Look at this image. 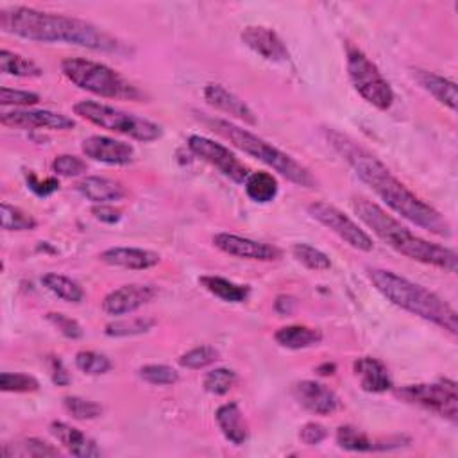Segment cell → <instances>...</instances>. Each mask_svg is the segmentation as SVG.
I'll return each mask as SVG.
<instances>
[{
    "label": "cell",
    "instance_id": "cell-42",
    "mask_svg": "<svg viewBox=\"0 0 458 458\" xmlns=\"http://www.w3.org/2000/svg\"><path fill=\"white\" fill-rule=\"evenodd\" d=\"M0 102L2 106H14V107H27L34 106L39 102V95L34 91H25V89H14L2 86L0 88Z\"/></svg>",
    "mask_w": 458,
    "mask_h": 458
},
{
    "label": "cell",
    "instance_id": "cell-6",
    "mask_svg": "<svg viewBox=\"0 0 458 458\" xmlns=\"http://www.w3.org/2000/svg\"><path fill=\"white\" fill-rule=\"evenodd\" d=\"M63 75L81 89L97 97L120 100H143L145 93L122 77L116 70L84 57H66L61 61Z\"/></svg>",
    "mask_w": 458,
    "mask_h": 458
},
{
    "label": "cell",
    "instance_id": "cell-17",
    "mask_svg": "<svg viewBox=\"0 0 458 458\" xmlns=\"http://www.w3.org/2000/svg\"><path fill=\"white\" fill-rule=\"evenodd\" d=\"M245 47L272 63H286L290 54L281 38L268 27L263 25H249L240 34Z\"/></svg>",
    "mask_w": 458,
    "mask_h": 458
},
{
    "label": "cell",
    "instance_id": "cell-46",
    "mask_svg": "<svg viewBox=\"0 0 458 458\" xmlns=\"http://www.w3.org/2000/svg\"><path fill=\"white\" fill-rule=\"evenodd\" d=\"M91 215L100 220V222H106V224H114L122 218V211L113 208V206H107V204H95L91 208Z\"/></svg>",
    "mask_w": 458,
    "mask_h": 458
},
{
    "label": "cell",
    "instance_id": "cell-20",
    "mask_svg": "<svg viewBox=\"0 0 458 458\" xmlns=\"http://www.w3.org/2000/svg\"><path fill=\"white\" fill-rule=\"evenodd\" d=\"M50 433L57 438V442H61L70 454L77 456V458H97L100 456V449L95 444L93 438H89L84 431H81L79 428L63 422V420H54L50 424Z\"/></svg>",
    "mask_w": 458,
    "mask_h": 458
},
{
    "label": "cell",
    "instance_id": "cell-18",
    "mask_svg": "<svg viewBox=\"0 0 458 458\" xmlns=\"http://www.w3.org/2000/svg\"><path fill=\"white\" fill-rule=\"evenodd\" d=\"M204 100L211 107H215V109H218V111L243 122V123H249V125L258 123V118H256L254 111L238 95H234L233 91H229L225 86H222L218 82L206 84Z\"/></svg>",
    "mask_w": 458,
    "mask_h": 458
},
{
    "label": "cell",
    "instance_id": "cell-25",
    "mask_svg": "<svg viewBox=\"0 0 458 458\" xmlns=\"http://www.w3.org/2000/svg\"><path fill=\"white\" fill-rule=\"evenodd\" d=\"M413 79L419 82V86L422 89H426L435 100H438L440 104H444L445 107H449L451 111H456V84L438 73L428 72V70H420L415 68L413 70Z\"/></svg>",
    "mask_w": 458,
    "mask_h": 458
},
{
    "label": "cell",
    "instance_id": "cell-22",
    "mask_svg": "<svg viewBox=\"0 0 458 458\" xmlns=\"http://www.w3.org/2000/svg\"><path fill=\"white\" fill-rule=\"evenodd\" d=\"M403 438H381V440H372L365 431L344 424L336 429V444L345 449V451H354V453H367V451H383L390 447H399Z\"/></svg>",
    "mask_w": 458,
    "mask_h": 458
},
{
    "label": "cell",
    "instance_id": "cell-23",
    "mask_svg": "<svg viewBox=\"0 0 458 458\" xmlns=\"http://www.w3.org/2000/svg\"><path fill=\"white\" fill-rule=\"evenodd\" d=\"M215 420L222 431V435L234 445H242L249 438L247 420L236 403H225L216 408Z\"/></svg>",
    "mask_w": 458,
    "mask_h": 458
},
{
    "label": "cell",
    "instance_id": "cell-41",
    "mask_svg": "<svg viewBox=\"0 0 458 458\" xmlns=\"http://www.w3.org/2000/svg\"><path fill=\"white\" fill-rule=\"evenodd\" d=\"M86 170H88L86 161L73 154H59L52 161V172L63 177H77V175H82Z\"/></svg>",
    "mask_w": 458,
    "mask_h": 458
},
{
    "label": "cell",
    "instance_id": "cell-27",
    "mask_svg": "<svg viewBox=\"0 0 458 458\" xmlns=\"http://www.w3.org/2000/svg\"><path fill=\"white\" fill-rule=\"evenodd\" d=\"M199 283L209 293L225 302H243L250 295V288L247 284H238L220 276H200Z\"/></svg>",
    "mask_w": 458,
    "mask_h": 458
},
{
    "label": "cell",
    "instance_id": "cell-3",
    "mask_svg": "<svg viewBox=\"0 0 458 458\" xmlns=\"http://www.w3.org/2000/svg\"><path fill=\"white\" fill-rule=\"evenodd\" d=\"M351 206L358 215V218L395 252L413 261L431 265L451 274L456 272L458 256L453 249L417 236L415 233H411V229L403 225L399 220L388 215L383 208H379L376 202L365 197H354Z\"/></svg>",
    "mask_w": 458,
    "mask_h": 458
},
{
    "label": "cell",
    "instance_id": "cell-45",
    "mask_svg": "<svg viewBox=\"0 0 458 458\" xmlns=\"http://www.w3.org/2000/svg\"><path fill=\"white\" fill-rule=\"evenodd\" d=\"M326 437H327V429L318 422H306L299 431V438L306 445H317L322 440H326Z\"/></svg>",
    "mask_w": 458,
    "mask_h": 458
},
{
    "label": "cell",
    "instance_id": "cell-9",
    "mask_svg": "<svg viewBox=\"0 0 458 458\" xmlns=\"http://www.w3.org/2000/svg\"><path fill=\"white\" fill-rule=\"evenodd\" d=\"M394 394L401 401L431 410L440 417L451 420L453 424L458 420V390L456 383L451 379H440L437 383L404 385Z\"/></svg>",
    "mask_w": 458,
    "mask_h": 458
},
{
    "label": "cell",
    "instance_id": "cell-19",
    "mask_svg": "<svg viewBox=\"0 0 458 458\" xmlns=\"http://www.w3.org/2000/svg\"><path fill=\"white\" fill-rule=\"evenodd\" d=\"M98 258L111 267H122L129 270L152 268L161 261V256L157 252L140 247H111L102 250Z\"/></svg>",
    "mask_w": 458,
    "mask_h": 458
},
{
    "label": "cell",
    "instance_id": "cell-11",
    "mask_svg": "<svg viewBox=\"0 0 458 458\" xmlns=\"http://www.w3.org/2000/svg\"><path fill=\"white\" fill-rule=\"evenodd\" d=\"M188 148L197 157H200L206 163H209L211 166L218 168L225 177H229L231 181H234L238 184H243L250 174L247 165H243L234 152H231L225 145L216 143L215 140H209V138L199 136V134H191L188 138Z\"/></svg>",
    "mask_w": 458,
    "mask_h": 458
},
{
    "label": "cell",
    "instance_id": "cell-26",
    "mask_svg": "<svg viewBox=\"0 0 458 458\" xmlns=\"http://www.w3.org/2000/svg\"><path fill=\"white\" fill-rule=\"evenodd\" d=\"M274 340L281 347L297 351V349H306V347L318 345L322 342V333H320V329H315V327L292 324V326L279 327L274 333Z\"/></svg>",
    "mask_w": 458,
    "mask_h": 458
},
{
    "label": "cell",
    "instance_id": "cell-38",
    "mask_svg": "<svg viewBox=\"0 0 458 458\" xmlns=\"http://www.w3.org/2000/svg\"><path fill=\"white\" fill-rule=\"evenodd\" d=\"M75 367L88 376H100L111 369V360L95 351H79L75 354Z\"/></svg>",
    "mask_w": 458,
    "mask_h": 458
},
{
    "label": "cell",
    "instance_id": "cell-44",
    "mask_svg": "<svg viewBox=\"0 0 458 458\" xmlns=\"http://www.w3.org/2000/svg\"><path fill=\"white\" fill-rule=\"evenodd\" d=\"M27 184L38 197H48L59 190V181L55 177H45L41 181L34 172H27Z\"/></svg>",
    "mask_w": 458,
    "mask_h": 458
},
{
    "label": "cell",
    "instance_id": "cell-24",
    "mask_svg": "<svg viewBox=\"0 0 458 458\" xmlns=\"http://www.w3.org/2000/svg\"><path fill=\"white\" fill-rule=\"evenodd\" d=\"M77 191L84 199H88L95 204L114 202V200L123 199L127 193L120 182L107 179V177H98V175H89V177H84L82 181H79Z\"/></svg>",
    "mask_w": 458,
    "mask_h": 458
},
{
    "label": "cell",
    "instance_id": "cell-2",
    "mask_svg": "<svg viewBox=\"0 0 458 458\" xmlns=\"http://www.w3.org/2000/svg\"><path fill=\"white\" fill-rule=\"evenodd\" d=\"M0 29L38 43H70L102 52H114L120 47L113 36L86 20L25 5L2 9Z\"/></svg>",
    "mask_w": 458,
    "mask_h": 458
},
{
    "label": "cell",
    "instance_id": "cell-7",
    "mask_svg": "<svg viewBox=\"0 0 458 458\" xmlns=\"http://www.w3.org/2000/svg\"><path fill=\"white\" fill-rule=\"evenodd\" d=\"M73 113L100 129L118 132V134L129 136V138H132L136 141H143V143L154 141V140L161 138V134H163L161 125H157L156 122H150L147 118L136 116L132 113H127V111H122L113 106L95 102V100L77 102L73 106Z\"/></svg>",
    "mask_w": 458,
    "mask_h": 458
},
{
    "label": "cell",
    "instance_id": "cell-8",
    "mask_svg": "<svg viewBox=\"0 0 458 458\" xmlns=\"http://www.w3.org/2000/svg\"><path fill=\"white\" fill-rule=\"evenodd\" d=\"M347 73L354 89L374 107L386 111L394 102V89L379 68L358 48L347 47Z\"/></svg>",
    "mask_w": 458,
    "mask_h": 458
},
{
    "label": "cell",
    "instance_id": "cell-13",
    "mask_svg": "<svg viewBox=\"0 0 458 458\" xmlns=\"http://www.w3.org/2000/svg\"><path fill=\"white\" fill-rule=\"evenodd\" d=\"M213 245L229 256L254 259V261H277L283 256V252L276 245L250 240V238L238 236V234H231V233L215 234Z\"/></svg>",
    "mask_w": 458,
    "mask_h": 458
},
{
    "label": "cell",
    "instance_id": "cell-43",
    "mask_svg": "<svg viewBox=\"0 0 458 458\" xmlns=\"http://www.w3.org/2000/svg\"><path fill=\"white\" fill-rule=\"evenodd\" d=\"M47 320L52 322L66 338H81L82 336V327L79 326V322L64 313H48Z\"/></svg>",
    "mask_w": 458,
    "mask_h": 458
},
{
    "label": "cell",
    "instance_id": "cell-35",
    "mask_svg": "<svg viewBox=\"0 0 458 458\" xmlns=\"http://www.w3.org/2000/svg\"><path fill=\"white\" fill-rule=\"evenodd\" d=\"M63 406L77 420H91L102 415V406L98 403L79 395L63 397Z\"/></svg>",
    "mask_w": 458,
    "mask_h": 458
},
{
    "label": "cell",
    "instance_id": "cell-29",
    "mask_svg": "<svg viewBox=\"0 0 458 458\" xmlns=\"http://www.w3.org/2000/svg\"><path fill=\"white\" fill-rule=\"evenodd\" d=\"M41 283L45 284L47 290H50L54 295H57L59 299H63L66 302H75L77 304L84 299L82 286L68 276H63V274H57V272H48L41 277Z\"/></svg>",
    "mask_w": 458,
    "mask_h": 458
},
{
    "label": "cell",
    "instance_id": "cell-32",
    "mask_svg": "<svg viewBox=\"0 0 458 458\" xmlns=\"http://www.w3.org/2000/svg\"><path fill=\"white\" fill-rule=\"evenodd\" d=\"M156 320L148 318V317H132V318H122V320H114L109 322L104 329V333L107 336H114V338H122V336H134V335H141L147 333L154 327Z\"/></svg>",
    "mask_w": 458,
    "mask_h": 458
},
{
    "label": "cell",
    "instance_id": "cell-34",
    "mask_svg": "<svg viewBox=\"0 0 458 458\" xmlns=\"http://www.w3.org/2000/svg\"><path fill=\"white\" fill-rule=\"evenodd\" d=\"M0 216H2V229L5 231H30L38 225L36 218L7 202H2L0 206Z\"/></svg>",
    "mask_w": 458,
    "mask_h": 458
},
{
    "label": "cell",
    "instance_id": "cell-1",
    "mask_svg": "<svg viewBox=\"0 0 458 458\" xmlns=\"http://www.w3.org/2000/svg\"><path fill=\"white\" fill-rule=\"evenodd\" d=\"M329 145L349 163L354 174L397 215L438 234L451 236V224L440 211L408 190L374 154L336 129H324Z\"/></svg>",
    "mask_w": 458,
    "mask_h": 458
},
{
    "label": "cell",
    "instance_id": "cell-12",
    "mask_svg": "<svg viewBox=\"0 0 458 458\" xmlns=\"http://www.w3.org/2000/svg\"><path fill=\"white\" fill-rule=\"evenodd\" d=\"M0 123L11 129H55L68 131L75 127V122L55 111L48 109H14L0 114Z\"/></svg>",
    "mask_w": 458,
    "mask_h": 458
},
{
    "label": "cell",
    "instance_id": "cell-30",
    "mask_svg": "<svg viewBox=\"0 0 458 458\" xmlns=\"http://www.w3.org/2000/svg\"><path fill=\"white\" fill-rule=\"evenodd\" d=\"M2 454L7 458H13V456H59L61 451L57 447H54L52 444H48L47 440L30 437V438H23L16 444L14 442L4 444Z\"/></svg>",
    "mask_w": 458,
    "mask_h": 458
},
{
    "label": "cell",
    "instance_id": "cell-4",
    "mask_svg": "<svg viewBox=\"0 0 458 458\" xmlns=\"http://www.w3.org/2000/svg\"><path fill=\"white\" fill-rule=\"evenodd\" d=\"M367 274L376 290L392 304L428 322L437 324L438 327L449 331L451 335L458 333V315L454 308L431 290L392 270L369 268Z\"/></svg>",
    "mask_w": 458,
    "mask_h": 458
},
{
    "label": "cell",
    "instance_id": "cell-39",
    "mask_svg": "<svg viewBox=\"0 0 458 458\" xmlns=\"http://www.w3.org/2000/svg\"><path fill=\"white\" fill-rule=\"evenodd\" d=\"M140 377L150 385H174L179 381V372L168 365H157V363H152V365H143L140 370H138Z\"/></svg>",
    "mask_w": 458,
    "mask_h": 458
},
{
    "label": "cell",
    "instance_id": "cell-40",
    "mask_svg": "<svg viewBox=\"0 0 458 458\" xmlns=\"http://www.w3.org/2000/svg\"><path fill=\"white\" fill-rule=\"evenodd\" d=\"M39 381L34 376L23 372H2L0 374V390L2 392H36Z\"/></svg>",
    "mask_w": 458,
    "mask_h": 458
},
{
    "label": "cell",
    "instance_id": "cell-16",
    "mask_svg": "<svg viewBox=\"0 0 458 458\" xmlns=\"http://www.w3.org/2000/svg\"><path fill=\"white\" fill-rule=\"evenodd\" d=\"M81 148L86 157L106 165H129L134 161L132 145L109 136H88L84 138Z\"/></svg>",
    "mask_w": 458,
    "mask_h": 458
},
{
    "label": "cell",
    "instance_id": "cell-36",
    "mask_svg": "<svg viewBox=\"0 0 458 458\" xmlns=\"http://www.w3.org/2000/svg\"><path fill=\"white\" fill-rule=\"evenodd\" d=\"M234 383H236V372L231 369H225V367L209 370L202 381L206 392H209L213 395L227 394L234 386Z\"/></svg>",
    "mask_w": 458,
    "mask_h": 458
},
{
    "label": "cell",
    "instance_id": "cell-10",
    "mask_svg": "<svg viewBox=\"0 0 458 458\" xmlns=\"http://www.w3.org/2000/svg\"><path fill=\"white\" fill-rule=\"evenodd\" d=\"M306 209L313 220H317L329 231H333L352 249H358L363 252H370L374 249L372 238L351 216H347L344 211H340L333 204H327L324 200H315L308 204Z\"/></svg>",
    "mask_w": 458,
    "mask_h": 458
},
{
    "label": "cell",
    "instance_id": "cell-28",
    "mask_svg": "<svg viewBox=\"0 0 458 458\" xmlns=\"http://www.w3.org/2000/svg\"><path fill=\"white\" fill-rule=\"evenodd\" d=\"M243 188H245L247 197L254 202H259V204L272 202L277 197V191H279L277 179L268 172H252V174H249V177L243 182Z\"/></svg>",
    "mask_w": 458,
    "mask_h": 458
},
{
    "label": "cell",
    "instance_id": "cell-21",
    "mask_svg": "<svg viewBox=\"0 0 458 458\" xmlns=\"http://www.w3.org/2000/svg\"><path fill=\"white\" fill-rule=\"evenodd\" d=\"M354 376L360 379V386L370 394H381L392 388V377L383 361L372 356L356 358L352 363Z\"/></svg>",
    "mask_w": 458,
    "mask_h": 458
},
{
    "label": "cell",
    "instance_id": "cell-33",
    "mask_svg": "<svg viewBox=\"0 0 458 458\" xmlns=\"http://www.w3.org/2000/svg\"><path fill=\"white\" fill-rule=\"evenodd\" d=\"M292 254L293 258L304 265L310 270H317V272H324L331 268V259L326 252L318 250L317 247L310 245V243H295L292 247Z\"/></svg>",
    "mask_w": 458,
    "mask_h": 458
},
{
    "label": "cell",
    "instance_id": "cell-47",
    "mask_svg": "<svg viewBox=\"0 0 458 458\" xmlns=\"http://www.w3.org/2000/svg\"><path fill=\"white\" fill-rule=\"evenodd\" d=\"M50 369H52V381L57 386H66L72 381L68 370L64 369V365H63V361L59 358H52L50 360Z\"/></svg>",
    "mask_w": 458,
    "mask_h": 458
},
{
    "label": "cell",
    "instance_id": "cell-5",
    "mask_svg": "<svg viewBox=\"0 0 458 458\" xmlns=\"http://www.w3.org/2000/svg\"><path fill=\"white\" fill-rule=\"evenodd\" d=\"M206 123L211 127V131H215L218 136L227 140L238 150L268 165L290 182L302 188H310V190L317 188V179L311 175V172L304 165H301L290 154L279 150L267 140L259 138L258 134L224 118H206Z\"/></svg>",
    "mask_w": 458,
    "mask_h": 458
},
{
    "label": "cell",
    "instance_id": "cell-31",
    "mask_svg": "<svg viewBox=\"0 0 458 458\" xmlns=\"http://www.w3.org/2000/svg\"><path fill=\"white\" fill-rule=\"evenodd\" d=\"M0 70L14 77H39L43 73V70L34 61L7 48L0 52Z\"/></svg>",
    "mask_w": 458,
    "mask_h": 458
},
{
    "label": "cell",
    "instance_id": "cell-14",
    "mask_svg": "<svg viewBox=\"0 0 458 458\" xmlns=\"http://www.w3.org/2000/svg\"><path fill=\"white\" fill-rule=\"evenodd\" d=\"M159 293L154 284H123L109 292L102 301V310L107 315H127L148 304Z\"/></svg>",
    "mask_w": 458,
    "mask_h": 458
},
{
    "label": "cell",
    "instance_id": "cell-15",
    "mask_svg": "<svg viewBox=\"0 0 458 458\" xmlns=\"http://www.w3.org/2000/svg\"><path fill=\"white\" fill-rule=\"evenodd\" d=\"M292 394L304 410L315 415H331L340 408L338 395L329 386L313 379H302L295 383Z\"/></svg>",
    "mask_w": 458,
    "mask_h": 458
},
{
    "label": "cell",
    "instance_id": "cell-37",
    "mask_svg": "<svg viewBox=\"0 0 458 458\" xmlns=\"http://www.w3.org/2000/svg\"><path fill=\"white\" fill-rule=\"evenodd\" d=\"M218 351L211 345H199L193 347L190 351H186L184 354L179 356V365L184 369H191V370H199L204 369L211 363H215L218 360Z\"/></svg>",
    "mask_w": 458,
    "mask_h": 458
},
{
    "label": "cell",
    "instance_id": "cell-48",
    "mask_svg": "<svg viewBox=\"0 0 458 458\" xmlns=\"http://www.w3.org/2000/svg\"><path fill=\"white\" fill-rule=\"evenodd\" d=\"M295 308V299L290 297V295H281L277 297L276 301V310L281 313V315H290Z\"/></svg>",
    "mask_w": 458,
    "mask_h": 458
}]
</instances>
